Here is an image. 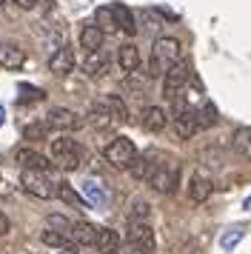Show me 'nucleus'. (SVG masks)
I'll return each mask as SVG.
<instances>
[{
	"label": "nucleus",
	"mask_w": 251,
	"mask_h": 254,
	"mask_svg": "<svg viewBox=\"0 0 251 254\" xmlns=\"http://www.w3.org/2000/svg\"><path fill=\"white\" fill-rule=\"evenodd\" d=\"M94 26L100 29L103 35H114V32H117V23H114L112 6H100V9H97V14H94Z\"/></svg>",
	"instance_id": "5701e85b"
},
{
	"label": "nucleus",
	"mask_w": 251,
	"mask_h": 254,
	"mask_svg": "<svg viewBox=\"0 0 251 254\" xmlns=\"http://www.w3.org/2000/svg\"><path fill=\"white\" fill-rule=\"evenodd\" d=\"M9 229H11L9 217H6V214H3V211H0V237H3V234H9Z\"/></svg>",
	"instance_id": "f704fd0d"
},
{
	"label": "nucleus",
	"mask_w": 251,
	"mask_h": 254,
	"mask_svg": "<svg viewBox=\"0 0 251 254\" xmlns=\"http://www.w3.org/2000/svg\"><path fill=\"white\" fill-rule=\"evenodd\" d=\"M86 117H89V123H91L94 128H106V126H109V123L114 120V117L109 115V109H106V106H103L100 100H97V103L91 106V109H89V115H86Z\"/></svg>",
	"instance_id": "b1692460"
},
{
	"label": "nucleus",
	"mask_w": 251,
	"mask_h": 254,
	"mask_svg": "<svg viewBox=\"0 0 251 254\" xmlns=\"http://www.w3.org/2000/svg\"><path fill=\"white\" fill-rule=\"evenodd\" d=\"M240 237H243V231L234 229V231H228V234H226V237H223L220 243H223V249H234V246L240 243Z\"/></svg>",
	"instance_id": "473e14b6"
},
{
	"label": "nucleus",
	"mask_w": 251,
	"mask_h": 254,
	"mask_svg": "<svg viewBox=\"0 0 251 254\" xmlns=\"http://www.w3.org/2000/svg\"><path fill=\"white\" fill-rule=\"evenodd\" d=\"M40 240H43L46 246H52V249H60V252L74 249V240H71L68 234H63V231H55V229H46L43 234H40Z\"/></svg>",
	"instance_id": "aec40b11"
},
{
	"label": "nucleus",
	"mask_w": 251,
	"mask_h": 254,
	"mask_svg": "<svg viewBox=\"0 0 251 254\" xmlns=\"http://www.w3.org/2000/svg\"><path fill=\"white\" fill-rule=\"evenodd\" d=\"M177 180H180V169L177 166H154V172L148 177L151 189L160 191V194H171L177 189Z\"/></svg>",
	"instance_id": "423d86ee"
},
{
	"label": "nucleus",
	"mask_w": 251,
	"mask_h": 254,
	"mask_svg": "<svg viewBox=\"0 0 251 254\" xmlns=\"http://www.w3.org/2000/svg\"><path fill=\"white\" fill-rule=\"evenodd\" d=\"M3 3H6V0H0V6H3Z\"/></svg>",
	"instance_id": "4c0bfd02"
},
{
	"label": "nucleus",
	"mask_w": 251,
	"mask_h": 254,
	"mask_svg": "<svg viewBox=\"0 0 251 254\" xmlns=\"http://www.w3.org/2000/svg\"><path fill=\"white\" fill-rule=\"evenodd\" d=\"M46 92L43 89H34V86H20V100H43Z\"/></svg>",
	"instance_id": "2f4dec72"
},
{
	"label": "nucleus",
	"mask_w": 251,
	"mask_h": 254,
	"mask_svg": "<svg viewBox=\"0 0 251 254\" xmlns=\"http://www.w3.org/2000/svg\"><path fill=\"white\" fill-rule=\"evenodd\" d=\"M20 186L37 200H52L57 189V183L52 180V172H34V169H23Z\"/></svg>",
	"instance_id": "f03ea898"
},
{
	"label": "nucleus",
	"mask_w": 251,
	"mask_h": 254,
	"mask_svg": "<svg viewBox=\"0 0 251 254\" xmlns=\"http://www.w3.org/2000/svg\"><path fill=\"white\" fill-rule=\"evenodd\" d=\"M100 103L109 109V115H112L114 120H120V123H123V120H128V109H126V103L120 100V97H114V94H106Z\"/></svg>",
	"instance_id": "393cba45"
},
{
	"label": "nucleus",
	"mask_w": 251,
	"mask_h": 254,
	"mask_svg": "<svg viewBox=\"0 0 251 254\" xmlns=\"http://www.w3.org/2000/svg\"><path fill=\"white\" fill-rule=\"evenodd\" d=\"M148 214H151V206L146 200H131V208H128V220H137V223H146Z\"/></svg>",
	"instance_id": "cd10ccee"
},
{
	"label": "nucleus",
	"mask_w": 251,
	"mask_h": 254,
	"mask_svg": "<svg viewBox=\"0 0 251 254\" xmlns=\"http://www.w3.org/2000/svg\"><path fill=\"white\" fill-rule=\"evenodd\" d=\"M49 128H60V131H71V128H80V117L71 112V109H63V106H52L49 115L43 120Z\"/></svg>",
	"instance_id": "6e6552de"
},
{
	"label": "nucleus",
	"mask_w": 251,
	"mask_h": 254,
	"mask_svg": "<svg viewBox=\"0 0 251 254\" xmlns=\"http://www.w3.org/2000/svg\"><path fill=\"white\" fill-rule=\"evenodd\" d=\"M60 254H77V252H74V249H68V252H60Z\"/></svg>",
	"instance_id": "e433bc0d"
},
{
	"label": "nucleus",
	"mask_w": 251,
	"mask_h": 254,
	"mask_svg": "<svg viewBox=\"0 0 251 254\" xmlns=\"http://www.w3.org/2000/svg\"><path fill=\"white\" fill-rule=\"evenodd\" d=\"M112 14H114V23H117L120 32H126V35H137V20H134V14H131V9H128L126 3H114Z\"/></svg>",
	"instance_id": "f8f14e48"
},
{
	"label": "nucleus",
	"mask_w": 251,
	"mask_h": 254,
	"mask_svg": "<svg viewBox=\"0 0 251 254\" xmlns=\"http://www.w3.org/2000/svg\"><path fill=\"white\" fill-rule=\"evenodd\" d=\"M80 46L89 49V52H97V49L103 46V32L94 23L83 26V29H80Z\"/></svg>",
	"instance_id": "412c9836"
},
{
	"label": "nucleus",
	"mask_w": 251,
	"mask_h": 254,
	"mask_svg": "<svg viewBox=\"0 0 251 254\" xmlns=\"http://www.w3.org/2000/svg\"><path fill=\"white\" fill-rule=\"evenodd\" d=\"M0 66L3 69H23L26 66V52L17 43H3L0 40Z\"/></svg>",
	"instance_id": "9b49d317"
},
{
	"label": "nucleus",
	"mask_w": 251,
	"mask_h": 254,
	"mask_svg": "<svg viewBox=\"0 0 251 254\" xmlns=\"http://www.w3.org/2000/svg\"><path fill=\"white\" fill-rule=\"evenodd\" d=\"M3 120H6V109L0 106V126H3Z\"/></svg>",
	"instance_id": "c9c22d12"
},
{
	"label": "nucleus",
	"mask_w": 251,
	"mask_h": 254,
	"mask_svg": "<svg viewBox=\"0 0 251 254\" xmlns=\"http://www.w3.org/2000/svg\"><path fill=\"white\" fill-rule=\"evenodd\" d=\"M68 237H71L74 243H80V246H94V240H97V229H94L91 223H86V220H77V223L68 226Z\"/></svg>",
	"instance_id": "ddd939ff"
},
{
	"label": "nucleus",
	"mask_w": 251,
	"mask_h": 254,
	"mask_svg": "<svg viewBox=\"0 0 251 254\" xmlns=\"http://www.w3.org/2000/svg\"><path fill=\"white\" fill-rule=\"evenodd\" d=\"M103 157L112 163L114 169H128L131 160L137 157V146L128 137H114L106 149H103Z\"/></svg>",
	"instance_id": "39448f33"
},
{
	"label": "nucleus",
	"mask_w": 251,
	"mask_h": 254,
	"mask_svg": "<svg viewBox=\"0 0 251 254\" xmlns=\"http://www.w3.org/2000/svg\"><path fill=\"white\" fill-rule=\"evenodd\" d=\"M188 77H191V63L180 58L177 63H171L169 69H166V74H163V94H166L169 100H174L177 92L188 83Z\"/></svg>",
	"instance_id": "20e7f679"
},
{
	"label": "nucleus",
	"mask_w": 251,
	"mask_h": 254,
	"mask_svg": "<svg viewBox=\"0 0 251 254\" xmlns=\"http://www.w3.org/2000/svg\"><path fill=\"white\" fill-rule=\"evenodd\" d=\"M11 3H17V6H20V9H26V12L37 9V0H11Z\"/></svg>",
	"instance_id": "72a5a7b5"
},
{
	"label": "nucleus",
	"mask_w": 251,
	"mask_h": 254,
	"mask_svg": "<svg viewBox=\"0 0 251 254\" xmlns=\"http://www.w3.org/2000/svg\"><path fill=\"white\" fill-rule=\"evenodd\" d=\"M83 191L89 194L91 203H97V206H103V203H106V194H103L100 183H94V180H86V183H83Z\"/></svg>",
	"instance_id": "c756f323"
},
{
	"label": "nucleus",
	"mask_w": 251,
	"mask_h": 254,
	"mask_svg": "<svg viewBox=\"0 0 251 254\" xmlns=\"http://www.w3.org/2000/svg\"><path fill=\"white\" fill-rule=\"evenodd\" d=\"M117 63H120V69L126 74H131V71L140 69V52H137L134 43H123V46L117 49Z\"/></svg>",
	"instance_id": "dca6fc26"
},
{
	"label": "nucleus",
	"mask_w": 251,
	"mask_h": 254,
	"mask_svg": "<svg viewBox=\"0 0 251 254\" xmlns=\"http://www.w3.org/2000/svg\"><path fill=\"white\" fill-rule=\"evenodd\" d=\"M197 115V126L200 128H211L217 123V106L214 103H203L200 112H194Z\"/></svg>",
	"instance_id": "bb28decb"
},
{
	"label": "nucleus",
	"mask_w": 251,
	"mask_h": 254,
	"mask_svg": "<svg viewBox=\"0 0 251 254\" xmlns=\"http://www.w3.org/2000/svg\"><path fill=\"white\" fill-rule=\"evenodd\" d=\"M197 115H194V109L188 106H177V112H174V131H177V137L180 140H191L197 134Z\"/></svg>",
	"instance_id": "1a4fd4ad"
},
{
	"label": "nucleus",
	"mask_w": 251,
	"mask_h": 254,
	"mask_svg": "<svg viewBox=\"0 0 251 254\" xmlns=\"http://www.w3.org/2000/svg\"><path fill=\"white\" fill-rule=\"evenodd\" d=\"M14 163L20 169H34V172H52L55 169L52 157H46V154H40V151H34V149H26V146L14 151Z\"/></svg>",
	"instance_id": "0eeeda50"
},
{
	"label": "nucleus",
	"mask_w": 251,
	"mask_h": 254,
	"mask_svg": "<svg viewBox=\"0 0 251 254\" xmlns=\"http://www.w3.org/2000/svg\"><path fill=\"white\" fill-rule=\"evenodd\" d=\"M83 71L89 74V77H103L106 71H109V55L106 52H89V58L83 60Z\"/></svg>",
	"instance_id": "4468645a"
},
{
	"label": "nucleus",
	"mask_w": 251,
	"mask_h": 254,
	"mask_svg": "<svg viewBox=\"0 0 251 254\" xmlns=\"http://www.w3.org/2000/svg\"><path fill=\"white\" fill-rule=\"evenodd\" d=\"M188 197H191L194 203H205L211 197V180L205 174H194L191 180H188Z\"/></svg>",
	"instance_id": "f3484780"
},
{
	"label": "nucleus",
	"mask_w": 251,
	"mask_h": 254,
	"mask_svg": "<svg viewBox=\"0 0 251 254\" xmlns=\"http://www.w3.org/2000/svg\"><path fill=\"white\" fill-rule=\"evenodd\" d=\"M55 197H60L63 203H68V206H74V208H86V206H89V203H86V200L74 191V186L68 183V180H60V183H57Z\"/></svg>",
	"instance_id": "6ab92c4d"
},
{
	"label": "nucleus",
	"mask_w": 251,
	"mask_h": 254,
	"mask_svg": "<svg viewBox=\"0 0 251 254\" xmlns=\"http://www.w3.org/2000/svg\"><path fill=\"white\" fill-rule=\"evenodd\" d=\"M49 71L52 74H68V71H74V52L68 46H60L52 52V58H49Z\"/></svg>",
	"instance_id": "9d476101"
},
{
	"label": "nucleus",
	"mask_w": 251,
	"mask_h": 254,
	"mask_svg": "<svg viewBox=\"0 0 251 254\" xmlns=\"http://www.w3.org/2000/svg\"><path fill=\"white\" fill-rule=\"evenodd\" d=\"M128 243H146V246H154V231L148 223H137V220H128Z\"/></svg>",
	"instance_id": "a211bd4d"
},
{
	"label": "nucleus",
	"mask_w": 251,
	"mask_h": 254,
	"mask_svg": "<svg viewBox=\"0 0 251 254\" xmlns=\"http://www.w3.org/2000/svg\"><path fill=\"white\" fill-rule=\"evenodd\" d=\"M114 254H154V246H146V243H120Z\"/></svg>",
	"instance_id": "c85d7f7f"
},
{
	"label": "nucleus",
	"mask_w": 251,
	"mask_h": 254,
	"mask_svg": "<svg viewBox=\"0 0 251 254\" xmlns=\"http://www.w3.org/2000/svg\"><path fill=\"white\" fill-rule=\"evenodd\" d=\"M49 143H52V160H55V166L66 169V172H71V169L80 166L83 149L71 137H55V140H49Z\"/></svg>",
	"instance_id": "7ed1b4c3"
},
{
	"label": "nucleus",
	"mask_w": 251,
	"mask_h": 254,
	"mask_svg": "<svg viewBox=\"0 0 251 254\" xmlns=\"http://www.w3.org/2000/svg\"><path fill=\"white\" fill-rule=\"evenodd\" d=\"M94 246H97V252H103V254H114V249L120 246V234L112 231V229H97Z\"/></svg>",
	"instance_id": "4be33fe9"
},
{
	"label": "nucleus",
	"mask_w": 251,
	"mask_h": 254,
	"mask_svg": "<svg viewBox=\"0 0 251 254\" xmlns=\"http://www.w3.org/2000/svg\"><path fill=\"white\" fill-rule=\"evenodd\" d=\"M154 166H157V163H151L148 157H134V160H131V166H128V172H131V177H134V180H148V177H151V172H154Z\"/></svg>",
	"instance_id": "a878e982"
},
{
	"label": "nucleus",
	"mask_w": 251,
	"mask_h": 254,
	"mask_svg": "<svg viewBox=\"0 0 251 254\" xmlns=\"http://www.w3.org/2000/svg\"><path fill=\"white\" fill-rule=\"evenodd\" d=\"M23 134H26V140H46L49 137V126L46 123H32V126L23 128Z\"/></svg>",
	"instance_id": "7c9ffc66"
},
{
	"label": "nucleus",
	"mask_w": 251,
	"mask_h": 254,
	"mask_svg": "<svg viewBox=\"0 0 251 254\" xmlns=\"http://www.w3.org/2000/svg\"><path fill=\"white\" fill-rule=\"evenodd\" d=\"M140 117H143L140 123H143V128H146V131H163V128H166V123H169V117H166V112H163L160 106H146Z\"/></svg>",
	"instance_id": "2eb2a0df"
},
{
	"label": "nucleus",
	"mask_w": 251,
	"mask_h": 254,
	"mask_svg": "<svg viewBox=\"0 0 251 254\" xmlns=\"http://www.w3.org/2000/svg\"><path fill=\"white\" fill-rule=\"evenodd\" d=\"M180 60V40L177 37H157L151 46V60H148V77H163L171 63Z\"/></svg>",
	"instance_id": "f257e3e1"
}]
</instances>
